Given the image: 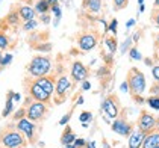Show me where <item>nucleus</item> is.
<instances>
[{"label": "nucleus", "instance_id": "1", "mask_svg": "<svg viewBox=\"0 0 159 148\" xmlns=\"http://www.w3.org/2000/svg\"><path fill=\"white\" fill-rule=\"evenodd\" d=\"M126 83L129 88V92H130V97H136V95H143L144 91L147 88V80H146V74L143 73L139 68L132 67L127 76H126Z\"/></svg>", "mask_w": 159, "mask_h": 148}, {"label": "nucleus", "instance_id": "2", "mask_svg": "<svg viewBox=\"0 0 159 148\" xmlns=\"http://www.w3.org/2000/svg\"><path fill=\"white\" fill-rule=\"evenodd\" d=\"M0 145L6 148H23L26 145V137L17 130V127L6 125L0 132Z\"/></svg>", "mask_w": 159, "mask_h": 148}, {"label": "nucleus", "instance_id": "3", "mask_svg": "<svg viewBox=\"0 0 159 148\" xmlns=\"http://www.w3.org/2000/svg\"><path fill=\"white\" fill-rule=\"evenodd\" d=\"M27 73L30 77L38 79V77H44L49 76V73L52 71V61L49 56H41L37 54L32 58V61L29 62V65L26 67Z\"/></svg>", "mask_w": 159, "mask_h": 148}, {"label": "nucleus", "instance_id": "4", "mask_svg": "<svg viewBox=\"0 0 159 148\" xmlns=\"http://www.w3.org/2000/svg\"><path fill=\"white\" fill-rule=\"evenodd\" d=\"M26 118L32 123H41L47 118L49 113V107L47 104L41 103V101H35L29 95L26 97Z\"/></svg>", "mask_w": 159, "mask_h": 148}, {"label": "nucleus", "instance_id": "5", "mask_svg": "<svg viewBox=\"0 0 159 148\" xmlns=\"http://www.w3.org/2000/svg\"><path fill=\"white\" fill-rule=\"evenodd\" d=\"M159 127V118L156 115H153L152 112L148 111H141L139 116L136 120V128L139 132H143L144 135H150L153 132H158Z\"/></svg>", "mask_w": 159, "mask_h": 148}, {"label": "nucleus", "instance_id": "6", "mask_svg": "<svg viewBox=\"0 0 159 148\" xmlns=\"http://www.w3.org/2000/svg\"><path fill=\"white\" fill-rule=\"evenodd\" d=\"M25 88H26L27 95H29L32 100L41 101V103H44V104H50L52 95H49V94H47V92H46V91H44V89L34 80V79H26L25 80Z\"/></svg>", "mask_w": 159, "mask_h": 148}, {"label": "nucleus", "instance_id": "7", "mask_svg": "<svg viewBox=\"0 0 159 148\" xmlns=\"http://www.w3.org/2000/svg\"><path fill=\"white\" fill-rule=\"evenodd\" d=\"M102 111L105 112L106 118H112V120L118 118L121 113V103H120L118 97L115 94L108 95L102 103Z\"/></svg>", "mask_w": 159, "mask_h": 148}, {"label": "nucleus", "instance_id": "8", "mask_svg": "<svg viewBox=\"0 0 159 148\" xmlns=\"http://www.w3.org/2000/svg\"><path fill=\"white\" fill-rule=\"evenodd\" d=\"M76 42H77V47L82 51H91L93 49L97 47L98 33H94V32H80L76 37Z\"/></svg>", "mask_w": 159, "mask_h": 148}, {"label": "nucleus", "instance_id": "9", "mask_svg": "<svg viewBox=\"0 0 159 148\" xmlns=\"http://www.w3.org/2000/svg\"><path fill=\"white\" fill-rule=\"evenodd\" d=\"M111 128H112V132H115L117 135L120 136H130V133L135 130L134 124L130 123L127 120V116H126V111H121L120 116L115 118V121L112 123Z\"/></svg>", "mask_w": 159, "mask_h": 148}, {"label": "nucleus", "instance_id": "10", "mask_svg": "<svg viewBox=\"0 0 159 148\" xmlns=\"http://www.w3.org/2000/svg\"><path fill=\"white\" fill-rule=\"evenodd\" d=\"M71 88V80L67 76H61L59 79H56V85H55V103L61 104L65 101L68 92Z\"/></svg>", "mask_w": 159, "mask_h": 148}, {"label": "nucleus", "instance_id": "11", "mask_svg": "<svg viewBox=\"0 0 159 148\" xmlns=\"http://www.w3.org/2000/svg\"><path fill=\"white\" fill-rule=\"evenodd\" d=\"M15 127H17V130L26 137V141H30V142L35 141V132H37L35 123L29 121L27 118H23V120H20V121L15 123Z\"/></svg>", "mask_w": 159, "mask_h": 148}, {"label": "nucleus", "instance_id": "12", "mask_svg": "<svg viewBox=\"0 0 159 148\" xmlns=\"http://www.w3.org/2000/svg\"><path fill=\"white\" fill-rule=\"evenodd\" d=\"M89 76V68L84 65L80 61H74L71 63V79L74 83L77 82H85Z\"/></svg>", "mask_w": 159, "mask_h": 148}, {"label": "nucleus", "instance_id": "13", "mask_svg": "<svg viewBox=\"0 0 159 148\" xmlns=\"http://www.w3.org/2000/svg\"><path fill=\"white\" fill-rule=\"evenodd\" d=\"M35 82H37L39 86L43 88L49 95H53L55 94V85H56V82H55V79L52 77V76H44V77H38V79H34Z\"/></svg>", "mask_w": 159, "mask_h": 148}, {"label": "nucleus", "instance_id": "14", "mask_svg": "<svg viewBox=\"0 0 159 148\" xmlns=\"http://www.w3.org/2000/svg\"><path fill=\"white\" fill-rule=\"evenodd\" d=\"M17 11H18V15H20V20L21 21H30V20H35V9L32 8V6H29V5H20L18 8H17Z\"/></svg>", "mask_w": 159, "mask_h": 148}, {"label": "nucleus", "instance_id": "15", "mask_svg": "<svg viewBox=\"0 0 159 148\" xmlns=\"http://www.w3.org/2000/svg\"><path fill=\"white\" fill-rule=\"evenodd\" d=\"M144 137H146V135L143 132L135 128L129 136V148H141L143 142H144Z\"/></svg>", "mask_w": 159, "mask_h": 148}, {"label": "nucleus", "instance_id": "16", "mask_svg": "<svg viewBox=\"0 0 159 148\" xmlns=\"http://www.w3.org/2000/svg\"><path fill=\"white\" fill-rule=\"evenodd\" d=\"M82 8L89 14H98L102 11V0H82Z\"/></svg>", "mask_w": 159, "mask_h": 148}, {"label": "nucleus", "instance_id": "17", "mask_svg": "<svg viewBox=\"0 0 159 148\" xmlns=\"http://www.w3.org/2000/svg\"><path fill=\"white\" fill-rule=\"evenodd\" d=\"M76 139L77 137L74 135V132L71 130V127L70 125H65V128H64V132H62V135H61V144L64 147H68V145L74 144Z\"/></svg>", "mask_w": 159, "mask_h": 148}, {"label": "nucleus", "instance_id": "18", "mask_svg": "<svg viewBox=\"0 0 159 148\" xmlns=\"http://www.w3.org/2000/svg\"><path fill=\"white\" fill-rule=\"evenodd\" d=\"M159 145V132H153L144 137L141 148H156Z\"/></svg>", "mask_w": 159, "mask_h": 148}, {"label": "nucleus", "instance_id": "19", "mask_svg": "<svg viewBox=\"0 0 159 148\" xmlns=\"http://www.w3.org/2000/svg\"><path fill=\"white\" fill-rule=\"evenodd\" d=\"M35 12L39 15H44V14L50 12V5L47 3V0H37L35 2Z\"/></svg>", "mask_w": 159, "mask_h": 148}, {"label": "nucleus", "instance_id": "20", "mask_svg": "<svg viewBox=\"0 0 159 148\" xmlns=\"http://www.w3.org/2000/svg\"><path fill=\"white\" fill-rule=\"evenodd\" d=\"M14 94L15 92H12V91H9L8 92V100H6V106H5V109H3V118L5 116H9L11 115V112H12L14 109Z\"/></svg>", "mask_w": 159, "mask_h": 148}, {"label": "nucleus", "instance_id": "21", "mask_svg": "<svg viewBox=\"0 0 159 148\" xmlns=\"http://www.w3.org/2000/svg\"><path fill=\"white\" fill-rule=\"evenodd\" d=\"M105 46L108 47L111 54H114V53L117 51V38L114 37V35H112V37H108L105 39Z\"/></svg>", "mask_w": 159, "mask_h": 148}, {"label": "nucleus", "instance_id": "22", "mask_svg": "<svg viewBox=\"0 0 159 148\" xmlns=\"http://www.w3.org/2000/svg\"><path fill=\"white\" fill-rule=\"evenodd\" d=\"M6 21L11 26H18V23L21 21V20H20V15H18V11H17V9L11 11V14L6 17Z\"/></svg>", "mask_w": 159, "mask_h": 148}, {"label": "nucleus", "instance_id": "23", "mask_svg": "<svg viewBox=\"0 0 159 148\" xmlns=\"http://www.w3.org/2000/svg\"><path fill=\"white\" fill-rule=\"evenodd\" d=\"M146 103L155 111H159V95H150L146 98Z\"/></svg>", "mask_w": 159, "mask_h": 148}, {"label": "nucleus", "instance_id": "24", "mask_svg": "<svg viewBox=\"0 0 159 148\" xmlns=\"http://www.w3.org/2000/svg\"><path fill=\"white\" fill-rule=\"evenodd\" d=\"M11 41H9V38L6 33H3V32H0V50L3 51V50H8L11 47V44H9Z\"/></svg>", "mask_w": 159, "mask_h": 148}, {"label": "nucleus", "instance_id": "25", "mask_svg": "<svg viewBox=\"0 0 159 148\" xmlns=\"http://www.w3.org/2000/svg\"><path fill=\"white\" fill-rule=\"evenodd\" d=\"M150 21L152 24L159 27V8H153L152 9V14H150Z\"/></svg>", "mask_w": 159, "mask_h": 148}, {"label": "nucleus", "instance_id": "26", "mask_svg": "<svg viewBox=\"0 0 159 148\" xmlns=\"http://www.w3.org/2000/svg\"><path fill=\"white\" fill-rule=\"evenodd\" d=\"M11 62H12V54H11V53H5V54L0 58V67L5 68V67H8Z\"/></svg>", "mask_w": 159, "mask_h": 148}, {"label": "nucleus", "instance_id": "27", "mask_svg": "<svg viewBox=\"0 0 159 148\" xmlns=\"http://www.w3.org/2000/svg\"><path fill=\"white\" fill-rule=\"evenodd\" d=\"M37 27H38V21H37V20H30V21H26L21 29H23L25 32H30V30H35Z\"/></svg>", "mask_w": 159, "mask_h": 148}, {"label": "nucleus", "instance_id": "28", "mask_svg": "<svg viewBox=\"0 0 159 148\" xmlns=\"http://www.w3.org/2000/svg\"><path fill=\"white\" fill-rule=\"evenodd\" d=\"M129 5V0H114V9L115 11H121Z\"/></svg>", "mask_w": 159, "mask_h": 148}, {"label": "nucleus", "instance_id": "29", "mask_svg": "<svg viewBox=\"0 0 159 148\" xmlns=\"http://www.w3.org/2000/svg\"><path fill=\"white\" fill-rule=\"evenodd\" d=\"M23 118H26V107L23 106V107H20L18 111L14 113V121L17 123V121H20V120H23Z\"/></svg>", "mask_w": 159, "mask_h": 148}, {"label": "nucleus", "instance_id": "30", "mask_svg": "<svg viewBox=\"0 0 159 148\" xmlns=\"http://www.w3.org/2000/svg\"><path fill=\"white\" fill-rule=\"evenodd\" d=\"M129 54H130V59H135V61H141L143 59V56H141V53L138 51L136 47H132L130 51H129Z\"/></svg>", "mask_w": 159, "mask_h": 148}, {"label": "nucleus", "instance_id": "31", "mask_svg": "<svg viewBox=\"0 0 159 148\" xmlns=\"http://www.w3.org/2000/svg\"><path fill=\"white\" fill-rule=\"evenodd\" d=\"M34 49L38 50V51H50V50H52V44H50V42L38 44V46H34Z\"/></svg>", "mask_w": 159, "mask_h": 148}, {"label": "nucleus", "instance_id": "32", "mask_svg": "<svg viewBox=\"0 0 159 148\" xmlns=\"http://www.w3.org/2000/svg\"><path fill=\"white\" fill-rule=\"evenodd\" d=\"M79 120L82 121V124L86 123V121H91V120H93V113H91V112H82L80 116H79Z\"/></svg>", "mask_w": 159, "mask_h": 148}, {"label": "nucleus", "instance_id": "33", "mask_svg": "<svg viewBox=\"0 0 159 148\" xmlns=\"http://www.w3.org/2000/svg\"><path fill=\"white\" fill-rule=\"evenodd\" d=\"M152 76H153L155 82L159 83V63H155V65L152 67Z\"/></svg>", "mask_w": 159, "mask_h": 148}, {"label": "nucleus", "instance_id": "34", "mask_svg": "<svg viewBox=\"0 0 159 148\" xmlns=\"http://www.w3.org/2000/svg\"><path fill=\"white\" fill-rule=\"evenodd\" d=\"M71 113H73V109L68 112V113H67L64 118H61V120H59V125H67V123H68V121H70V118H71Z\"/></svg>", "mask_w": 159, "mask_h": 148}, {"label": "nucleus", "instance_id": "35", "mask_svg": "<svg viewBox=\"0 0 159 148\" xmlns=\"http://www.w3.org/2000/svg\"><path fill=\"white\" fill-rule=\"evenodd\" d=\"M74 148H84L86 145V141L85 139H82V137H79V139H76V141H74Z\"/></svg>", "mask_w": 159, "mask_h": 148}, {"label": "nucleus", "instance_id": "36", "mask_svg": "<svg viewBox=\"0 0 159 148\" xmlns=\"http://www.w3.org/2000/svg\"><path fill=\"white\" fill-rule=\"evenodd\" d=\"M150 94H152V95H159V83L158 82H155V83L152 85V88H150Z\"/></svg>", "mask_w": 159, "mask_h": 148}, {"label": "nucleus", "instance_id": "37", "mask_svg": "<svg viewBox=\"0 0 159 148\" xmlns=\"http://www.w3.org/2000/svg\"><path fill=\"white\" fill-rule=\"evenodd\" d=\"M132 42H134V41H132V37L130 38H127V39H126V41H124V42H123V46H121V53H124V51H126V50H127V47H129V46H130V44H132Z\"/></svg>", "mask_w": 159, "mask_h": 148}, {"label": "nucleus", "instance_id": "38", "mask_svg": "<svg viewBox=\"0 0 159 148\" xmlns=\"http://www.w3.org/2000/svg\"><path fill=\"white\" fill-rule=\"evenodd\" d=\"M108 30H111V32H112L114 35L117 33V20H115V18H114V20L111 21V24L108 26Z\"/></svg>", "mask_w": 159, "mask_h": 148}, {"label": "nucleus", "instance_id": "39", "mask_svg": "<svg viewBox=\"0 0 159 148\" xmlns=\"http://www.w3.org/2000/svg\"><path fill=\"white\" fill-rule=\"evenodd\" d=\"M134 101H136V104H143V103H146V98L143 97V95H136V97H132Z\"/></svg>", "mask_w": 159, "mask_h": 148}, {"label": "nucleus", "instance_id": "40", "mask_svg": "<svg viewBox=\"0 0 159 148\" xmlns=\"http://www.w3.org/2000/svg\"><path fill=\"white\" fill-rule=\"evenodd\" d=\"M41 21H43L44 24H49V23H50V15H49V14H44V15H41Z\"/></svg>", "mask_w": 159, "mask_h": 148}, {"label": "nucleus", "instance_id": "41", "mask_svg": "<svg viewBox=\"0 0 159 148\" xmlns=\"http://www.w3.org/2000/svg\"><path fill=\"white\" fill-rule=\"evenodd\" d=\"M153 58L159 61V42H155V54H153Z\"/></svg>", "mask_w": 159, "mask_h": 148}, {"label": "nucleus", "instance_id": "42", "mask_svg": "<svg viewBox=\"0 0 159 148\" xmlns=\"http://www.w3.org/2000/svg\"><path fill=\"white\" fill-rule=\"evenodd\" d=\"M89 88H91V83H89L88 80H85V82H82V89H84V91H88Z\"/></svg>", "mask_w": 159, "mask_h": 148}, {"label": "nucleus", "instance_id": "43", "mask_svg": "<svg viewBox=\"0 0 159 148\" xmlns=\"http://www.w3.org/2000/svg\"><path fill=\"white\" fill-rule=\"evenodd\" d=\"M47 3L50 5V9H52L53 6H58L59 5V0H47Z\"/></svg>", "mask_w": 159, "mask_h": 148}, {"label": "nucleus", "instance_id": "44", "mask_svg": "<svg viewBox=\"0 0 159 148\" xmlns=\"http://www.w3.org/2000/svg\"><path fill=\"white\" fill-rule=\"evenodd\" d=\"M153 39H155V42H159V32L158 33H153Z\"/></svg>", "mask_w": 159, "mask_h": 148}, {"label": "nucleus", "instance_id": "45", "mask_svg": "<svg viewBox=\"0 0 159 148\" xmlns=\"http://www.w3.org/2000/svg\"><path fill=\"white\" fill-rule=\"evenodd\" d=\"M76 104H84V97H82V95L77 98V103H76Z\"/></svg>", "mask_w": 159, "mask_h": 148}, {"label": "nucleus", "instance_id": "46", "mask_svg": "<svg viewBox=\"0 0 159 148\" xmlns=\"http://www.w3.org/2000/svg\"><path fill=\"white\" fill-rule=\"evenodd\" d=\"M134 24H135V20H129L126 26H127V27H130V26H134Z\"/></svg>", "mask_w": 159, "mask_h": 148}, {"label": "nucleus", "instance_id": "47", "mask_svg": "<svg viewBox=\"0 0 159 148\" xmlns=\"http://www.w3.org/2000/svg\"><path fill=\"white\" fill-rule=\"evenodd\" d=\"M20 100V94H14V101H18Z\"/></svg>", "mask_w": 159, "mask_h": 148}, {"label": "nucleus", "instance_id": "48", "mask_svg": "<svg viewBox=\"0 0 159 148\" xmlns=\"http://www.w3.org/2000/svg\"><path fill=\"white\" fill-rule=\"evenodd\" d=\"M153 8H159V0H155V2H153Z\"/></svg>", "mask_w": 159, "mask_h": 148}, {"label": "nucleus", "instance_id": "49", "mask_svg": "<svg viewBox=\"0 0 159 148\" xmlns=\"http://www.w3.org/2000/svg\"><path fill=\"white\" fill-rule=\"evenodd\" d=\"M138 3H139V5H144V0H138Z\"/></svg>", "mask_w": 159, "mask_h": 148}, {"label": "nucleus", "instance_id": "50", "mask_svg": "<svg viewBox=\"0 0 159 148\" xmlns=\"http://www.w3.org/2000/svg\"><path fill=\"white\" fill-rule=\"evenodd\" d=\"M84 148H91V147H89V144H86V145H85Z\"/></svg>", "mask_w": 159, "mask_h": 148}, {"label": "nucleus", "instance_id": "51", "mask_svg": "<svg viewBox=\"0 0 159 148\" xmlns=\"http://www.w3.org/2000/svg\"><path fill=\"white\" fill-rule=\"evenodd\" d=\"M2 56H3V51H2V50H0V58H2Z\"/></svg>", "mask_w": 159, "mask_h": 148}, {"label": "nucleus", "instance_id": "52", "mask_svg": "<svg viewBox=\"0 0 159 148\" xmlns=\"http://www.w3.org/2000/svg\"><path fill=\"white\" fill-rule=\"evenodd\" d=\"M0 148H6V147H3V145H0Z\"/></svg>", "mask_w": 159, "mask_h": 148}, {"label": "nucleus", "instance_id": "53", "mask_svg": "<svg viewBox=\"0 0 159 148\" xmlns=\"http://www.w3.org/2000/svg\"><path fill=\"white\" fill-rule=\"evenodd\" d=\"M156 148H159V145H158V147H156Z\"/></svg>", "mask_w": 159, "mask_h": 148}, {"label": "nucleus", "instance_id": "54", "mask_svg": "<svg viewBox=\"0 0 159 148\" xmlns=\"http://www.w3.org/2000/svg\"><path fill=\"white\" fill-rule=\"evenodd\" d=\"M23 148H25V147H23Z\"/></svg>", "mask_w": 159, "mask_h": 148}]
</instances>
